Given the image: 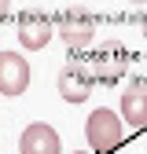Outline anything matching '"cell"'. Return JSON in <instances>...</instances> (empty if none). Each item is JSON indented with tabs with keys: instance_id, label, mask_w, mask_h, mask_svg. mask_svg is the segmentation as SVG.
<instances>
[{
	"instance_id": "obj_1",
	"label": "cell",
	"mask_w": 147,
	"mask_h": 154,
	"mask_svg": "<svg viewBox=\"0 0 147 154\" xmlns=\"http://www.w3.org/2000/svg\"><path fill=\"white\" fill-rule=\"evenodd\" d=\"M85 140H88V147L96 154H114L125 143V121L118 118L114 110L96 106L88 114V121H85Z\"/></svg>"
},
{
	"instance_id": "obj_2",
	"label": "cell",
	"mask_w": 147,
	"mask_h": 154,
	"mask_svg": "<svg viewBox=\"0 0 147 154\" xmlns=\"http://www.w3.org/2000/svg\"><path fill=\"white\" fill-rule=\"evenodd\" d=\"M55 33L63 37V44L70 48V51H81V48H88L92 41H96V22H92L88 15H59L55 18Z\"/></svg>"
},
{
	"instance_id": "obj_3",
	"label": "cell",
	"mask_w": 147,
	"mask_h": 154,
	"mask_svg": "<svg viewBox=\"0 0 147 154\" xmlns=\"http://www.w3.org/2000/svg\"><path fill=\"white\" fill-rule=\"evenodd\" d=\"M18 154H63L59 132H55L48 121H33L22 128L18 136Z\"/></svg>"
},
{
	"instance_id": "obj_4",
	"label": "cell",
	"mask_w": 147,
	"mask_h": 154,
	"mask_svg": "<svg viewBox=\"0 0 147 154\" xmlns=\"http://www.w3.org/2000/svg\"><path fill=\"white\" fill-rule=\"evenodd\" d=\"M59 95L66 103H85L92 95V70H88V63H66L59 70Z\"/></svg>"
},
{
	"instance_id": "obj_5",
	"label": "cell",
	"mask_w": 147,
	"mask_h": 154,
	"mask_svg": "<svg viewBox=\"0 0 147 154\" xmlns=\"http://www.w3.org/2000/svg\"><path fill=\"white\" fill-rule=\"evenodd\" d=\"M26 88H30V63L18 51H0V92L15 99Z\"/></svg>"
},
{
	"instance_id": "obj_6",
	"label": "cell",
	"mask_w": 147,
	"mask_h": 154,
	"mask_svg": "<svg viewBox=\"0 0 147 154\" xmlns=\"http://www.w3.org/2000/svg\"><path fill=\"white\" fill-rule=\"evenodd\" d=\"M125 66H129V51L121 48V44H103V51L92 59V81H103V85H114L118 77L125 73Z\"/></svg>"
},
{
	"instance_id": "obj_7",
	"label": "cell",
	"mask_w": 147,
	"mask_h": 154,
	"mask_svg": "<svg viewBox=\"0 0 147 154\" xmlns=\"http://www.w3.org/2000/svg\"><path fill=\"white\" fill-rule=\"evenodd\" d=\"M52 37H55V22L48 15H22L18 18V44H22L26 51L44 48Z\"/></svg>"
},
{
	"instance_id": "obj_8",
	"label": "cell",
	"mask_w": 147,
	"mask_h": 154,
	"mask_svg": "<svg viewBox=\"0 0 147 154\" xmlns=\"http://www.w3.org/2000/svg\"><path fill=\"white\" fill-rule=\"evenodd\" d=\"M118 118L133 128H143L147 125V85L143 81H133L125 92H121V114Z\"/></svg>"
},
{
	"instance_id": "obj_9",
	"label": "cell",
	"mask_w": 147,
	"mask_h": 154,
	"mask_svg": "<svg viewBox=\"0 0 147 154\" xmlns=\"http://www.w3.org/2000/svg\"><path fill=\"white\" fill-rule=\"evenodd\" d=\"M140 26H143V33H147V15H143V18H140Z\"/></svg>"
},
{
	"instance_id": "obj_10",
	"label": "cell",
	"mask_w": 147,
	"mask_h": 154,
	"mask_svg": "<svg viewBox=\"0 0 147 154\" xmlns=\"http://www.w3.org/2000/svg\"><path fill=\"white\" fill-rule=\"evenodd\" d=\"M74 154H85V150H74Z\"/></svg>"
}]
</instances>
